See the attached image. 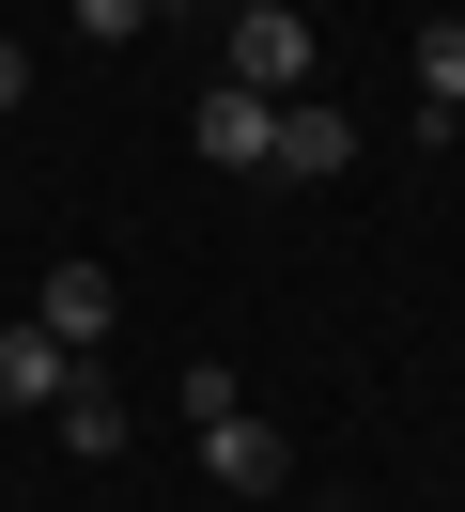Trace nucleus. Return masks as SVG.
<instances>
[{
  "mask_svg": "<svg viewBox=\"0 0 465 512\" xmlns=\"http://www.w3.org/2000/svg\"><path fill=\"white\" fill-rule=\"evenodd\" d=\"M233 94H310V16L295 0H233Z\"/></svg>",
  "mask_w": 465,
  "mask_h": 512,
  "instance_id": "nucleus-1",
  "label": "nucleus"
},
{
  "mask_svg": "<svg viewBox=\"0 0 465 512\" xmlns=\"http://www.w3.org/2000/svg\"><path fill=\"white\" fill-rule=\"evenodd\" d=\"M279 171H295V187H326V171H357V109L295 94V109H279Z\"/></svg>",
  "mask_w": 465,
  "mask_h": 512,
  "instance_id": "nucleus-5",
  "label": "nucleus"
},
{
  "mask_svg": "<svg viewBox=\"0 0 465 512\" xmlns=\"http://www.w3.org/2000/svg\"><path fill=\"white\" fill-rule=\"evenodd\" d=\"M186 140H202L217 171H279V94H233V78H217V94H202V125H186Z\"/></svg>",
  "mask_w": 465,
  "mask_h": 512,
  "instance_id": "nucleus-3",
  "label": "nucleus"
},
{
  "mask_svg": "<svg viewBox=\"0 0 465 512\" xmlns=\"http://www.w3.org/2000/svg\"><path fill=\"white\" fill-rule=\"evenodd\" d=\"M78 32H93V47H140V32H155V0H78Z\"/></svg>",
  "mask_w": 465,
  "mask_h": 512,
  "instance_id": "nucleus-9",
  "label": "nucleus"
},
{
  "mask_svg": "<svg viewBox=\"0 0 465 512\" xmlns=\"http://www.w3.org/2000/svg\"><path fill=\"white\" fill-rule=\"evenodd\" d=\"M47 419H62V450H93V466H109V450H124V388H93V373H78V388H62V404H47Z\"/></svg>",
  "mask_w": 465,
  "mask_h": 512,
  "instance_id": "nucleus-8",
  "label": "nucleus"
},
{
  "mask_svg": "<svg viewBox=\"0 0 465 512\" xmlns=\"http://www.w3.org/2000/svg\"><path fill=\"white\" fill-rule=\"evenodd\" d=\"M465 109V16H419V140Z\"/></svg>",
  "mask_w": 465,
  "mask_h": 512,
  "instance_id": "nucleus-7",
  "label": "nucleus"
},
{
  "mask_svg": "<svg viewBox=\"0 0 465 512\" xmlns=\"http://www.w3.org/2000/svg\"><path fill=\"white\" fill-rule=\"evenodd\" d=\"M202 466L233 481V497H279V435H264L248 404H233V419H202Z\"/></svg>",
  "mask_w": 465,
  "mask_h": 512,
  "instance_id": "nucleus-6",
  "label": "nucleus"
},
{
  "mask_svg": "<svg viewBox=\"0 0 465 512\" xmlns=\"http://www.w3.org/2000/svg\"><path fill=\"white\" fill-rule=\"evenodd\" d=\"M31 326H47V342H109V326H124V280H109V264H47V295H31Z\"/></svg>",
  "mask_w": 465,
  "mask_h": 512,
  "instance_id": "nucleus-2",
  "label": "nucleus"
},
{
  "mask_svg": "<svg viewBox=\"0 0 465 512\" xmlns=\"http://www.w3.org/2000/svg\"><path fill=\"white\" fill-rule=\"evenodd\" d=\"M62 388H78V342H47L31 311H0V419H16V404H62Z\"/></svg>",
  "mask_w": 465,
  "mask_h": 512,
  "instance_id": "nucleus-4",
  "label": "nucleus"
},
{
  "mask_svg": "<svg viewBox=\"0 0 465 512\" xmlns=\"http://www.w3.org/2000/svg\"><path fill=\"white\" fill-rule=\"evenodd\" d=\"M16 109H31V47L0 32V125H16Z\"/></svg>",
  "mask_w": 465,
  "mask_h": 512,
  "instance_id": "nucleus-10",
  "label": "nucleus"
}]
</instances>
